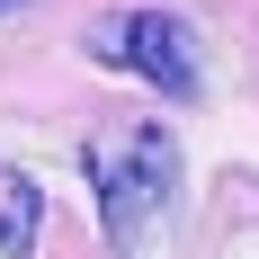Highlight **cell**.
I'll return each mask as SVG.
<instances>
[{
    "label": "cell",
    "instance_id": "277c9868",
    "mask_svg": "<svg viewBox=\"0 0 259 259\" xmlns=\"http://www.w3.org/2000/svg\"><path fill=\"white\" fill-rule=\"evenodd\" d=\"M0 9H27V0H0Z\"/></svg>",
    "mask_w": 259,
    "mask_h": 259
},
{
    "label": "cell",
    "instance_id": "7a4b0ae2",
    "mask_svg": "<svg viewBox=\"0 0 259 259\" xmlns=\"http://www.w3.org/2000/svg\"><path fill=\"white\" fill-rule=\"evenodd\" d=\"M90 54H99L107 72H134L152 80L161 99H197V27L170 18V9H107L99 27H90Z\"/></svg>",
    "mask_w": 259,
    "mask_h": 259
},
{
    "label": "cell",
    "instance_id": "6da1fadb",
    "mask_svg": "<svg viewBox=\"0 0 259 259\" xmlns=\"http://www.w3.org/2000/svg\"><path fill=\"white\" fill-rule=\"evenodd\" d=\"M80 170H90V197H99L107 250L134 259L152 241V224L170 214V197H179V134L161 125V116H107L90 134Z\"/></svg>",
    "mask_w": 259,
    "mask_h": 259
},
{
    "label": "cell",
    "instance_id": "3957f363",
    "mask_svg": "<svg viewBox=\"0 0 259 259\" xmlns=\"http://www.w3.org/2000/svg\"><path fill=\"white\" fill-rule=\"evenodd\" d=\"M36 224H45V188L27 179V170H0V259L36 250Z\"/></svg>",
    "mask_w": 259,
    "mask_h": 259
}]
</instances>
